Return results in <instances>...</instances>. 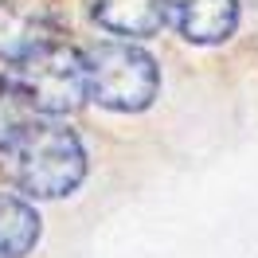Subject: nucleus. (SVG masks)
Here are the masks:
<instances>
[{"label":"nucleus","mask_w":258,"mask_h":258,"mask_svg":"<svg viewBox=\"0 0 258 258\" xmlns=\"http://www.w3.org/2000/svg\"><path fill=\"white\" fill-rule=\"evenodd\" d=\"M8 176L16 180L24 196H35V200L71 196L86 176L82 141L75 137V129L35 117L8 149Z\"/></svg>","instance_id":"nucleus-1"},{"label":"nucleus","mask_w":258,"mask_h":258,"mask_svg":"<svg viewBox=\"0 0 258 258\" xmlns=\"http://www.w3.org/2000/svg\"><path fill=\"white\" fill-rule=\"evenodd\" d=\"M86 75H90V98L106 110L141 113L153 106L161 71L153 55L133 43H98L86 51Z\"/></svg>","instance_id":"nucleus-2"},{"label":"nucleus","mask_w":258,"mask_h":258,"mask_svg":"<svg viewBox=\"0 0 258 258\" xmlns=\"http://www.w3.org/2000/svg\"><path fill=\"white\" fill-rule=\"evenodd\" d=\"M8 79L16 82L24 98L32 102V110L39 113H75L90 98V75H86V55L63 47V43H51L39 55L24 59L12 67Z\"/></svg>","instance_id":"nucleus-3"},{"label":"nucleus","mask_w":258,"mask_h":258,"mask_svg":"<svg viewBox=\"0 0 258 258\" xmlns=\"http://www.w3.org/2000/svg\"><path fill=\"white\" fill-rule=\"evenodd\" d=\"M59 20L47 0H0V59L24 63L55 43Z\"/></svg>","instance_id":"nucleus-4"},{"label":"nucleus","mask_w":258,"mask_h":258,"mask_svg":"<svg viewBox=\"0 0 258 258\" xmlns=\"http://www.w3.org/2000/svg\"><path fill=\"white\" fill-rule=\"evenodd\" d=\"M168 20L188 43H223L239 24L235 0H168Z\"/></svg>","instance_id":"nucleus-5"},{"label":"nucleus","mask_w":258,"mask_h":258,"mask_svg":"<svg viewBox=\"0 0 258 258\" xmlns=\"http://www.w3.org/2000/svg\"><path fill=\"white\" fill-rule=\"evenodd\" d=\"M90 16L113 35H157L168 20V0H90Z\"/></svg>","instance_id":"nucleus-6"},{"label":"nucleus","mask_w":258,"mask_h":258,"mask_svg":"<svg viewBox=\"0 0 258 258\" xmlns=\"http://www.w3.org/2000/svg\"><path fill=\"white\" fill-rule=\"evenodd\" d=\"M39 242V215L32 204L0 192V258H20Z\"/></svg>","instance_id":"nucleus-7"},{"label":"nucleus","mask_w":258,"mask_h":258,"mask_svg":"<svg viewBox=\"0 0 258 258\" xmlns=\"http://www.w3.org/2000/svg\"><path fill=\"white\" fill-rule=\"evenodd\" d=\"M32 121H35V110H32V102L24 98V90L12 79H0V149L8 153Z\"/></svg>","instance_id":"nucleus-8"}]
</instances>
